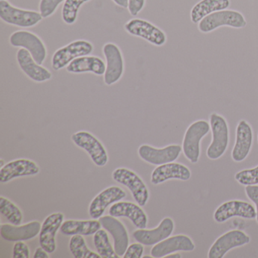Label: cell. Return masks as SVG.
<instances>
[{
	"mask_svg": "<svg viewBox=\"0 0 258 258\" xmlns=\"http://www.w3.org/2000/svg\"><path fill=\"white\" fill-rule=\"evenodd\" d=\"M16 58L21 70L34 82H46L52 79V75L50 71L39 64L26 49L23 48L19 49Z\"/></svg>",
	"mask_w": 258,
	"mask_h": 258,
	"instance_id": "cell-22",
	"label": "cell"
},
{
	"mask_svg": "<svg viewBox=\"0 0 258 258\" xmlns=\"http://www.w3.org/2000/svg\"><path fill=\"white\" fill-rule=\"evenodd\" d=\"M143 258H152V255H150V256H149V255H145V256H143Z\"/></svg>",
	"mask_w": 258,
	"mask_h": 258,
	"instance_id": "cell-42",
	"label": "cell"
},
{
	"mask_svg": "<svg viewBox=\"0 0 258 258\" xmlns=\"http://www.w3.org/2000/svg\"><path fill=\"white\" fill-rule=\"evenodd\" d=\"M195 248L196 244L190 237L179 234L168 237L155 244L151 250V255L154 258H162L178 251L191 252Z\"/></svg>",
	"mask_w": 258,
	"mask_h": 258,
	"instance_id": "cell-14",
	"label": "cell"
},
{
	"mask_svg": "<svg viewBox=\"0 0 258 258\" xmlns=\"http://www.w3.org/2000/svg\"><path fill=\"white\" fill-rule=\"evenodd\" d=\"M72 140L78 147L84 149L93 162L98 167H105L108 164V152L105 146L88 131H78L72 136Z\"/></svg>",
	"mask_w": 258,
	"mask_h": 258,
	"instance_id": "cell-7",
	"label": "cell"
},
{
	"mask_svg": "<svg viewBox=\"0 0 258 258\" xmlns=\"http://www.w3.org/2000/svg\"><path fill=\"white\" fill-rule=\"evenodd\" d=\"M64 215L63 213L56 212L48 216L43 224L39 234L40 246L48 253H52L56 250L57 232L61 229L64 222Z\"/></svg>",
	"mask_w": 258,
	"mask_h": 258,
	"instance_id": "cell-21",
	"label": "cell"
},
{
	"mask_svg": "<svg viewBox=\"0 0 258 258\" xmlns=\"http://www.w3.org/2000/svg\"><path fill=\"white\" fill-rule=\"evenodd\" d=\"M250 241V236L243 231L239 229L229 231L216 239L208 250V257H224L229 250L245 245Z\"/></svg>",
	"mask_w": 258,
	"mask_h": 258,
	"instance_id": "cell-11",
	"label": "cell"
},
{
	"mask_svg": "<svg viewBox=\"0 0 258 258\" xmlns=\"http://www.w3.org/2000/svg\"><path fill=\"white\" fill-rule=\"evenodd\" d=\"M146 0H129L128 10L131 16H137L144 8Z\"/></svg>",
	"mask_w": 258,
	"mask_h": 258,
	"instance_id": "cell-37",
	"label": "cell"
},
{
	"mask_svg": "<svg viewBox=\"0 0 258 258\" xmlns=\"http://www.w3.org/2000/svg\"><path fill=\"white\" fill-rule=\"evenodd\" d=\"M253 143V131L246 120L238 122L235 131V143L232 149V159L235 162H242L246 159L251 150Z\"/></svg>",
	"mask_w": 258,
	"mask_h": 258,
	"instance_id": "cell-20",
	"label": "cell"
},
{
	"mask_svg": "<svg viewBox=\"0 0 258 258\" xmlns=\"http://www.w3.org/2000/svg\"><path fill=\"white\" fill-rule=\"evenodd\" d=\"M10 43L13 47H21L28 50L39 64H43L47 56V49L43 40L34 33L18 31L11 34Z\"/></svg>",
	"mask_w": 258,
	"mask_h": 258,
	"instance_id": "cell-8",
	"label": "cell"
},
{
	"mask_svg": "<svg viewBox=\"0 0 258 258\" xmlns=\"http://www.w3.org/2000/svg\"><path fill=\"white\" fill-rule=\"evenodd\" d=\"M124 28L128 34L140 37L154 46H162L167 42V36L162 30L143 19H131L125 24Z\"/></svg>",
	"mask_w": 258,
	"mask_h": 258,
	"instance_id": "cell-10",
	"label": "cell"
},
{
	"mask_svg": "<svg viewBox=\"0 0 258 258\" xmlns=\"http://www.w3.org/2000/svg\"><path fill=\"white\" fill-rule=\"evenodd\" d=\"M144 252V244L142 243H134L126 249L123 258H141Z\"/></svg>",
	"mask_w": 258,
	"mask_h": 258,
	"instance_id": "cell-34",
	"label": "cell"
},
{
	"mask_svg": "<svg viewBox=\"0 0 258 258\" xmlns=\"http://www.w3.org/2000/svg\"><path fill=\"white\" fill-rule=\"evenodd\" d=\"M210 130V123L205 120H196L187 128L182 141V152L191 164L199 162L201 155V141L208 135Z\"/></svg>",
	"mask_w": 258,
	"mask_h": 258,
	"instance_id": "cell-2",
	"label": "cell"
},
{
	"mask_svg": "<svg viewBox=\"0 0 258 258\" xmlns=\"http://www.w3.org/2000/svg\"><path fill=\"white\" fill-rule=\"evenodd\" d=\"M42 224L34 220L24 225L2 224L0 226V235L6 241H28L33 239L40 234Z\"/></svg>",
	"mask_w": 258,
	"mask_h": 258,
	"instance_id": "cell-19",
	"label": "cell"
},
{
	"mask_svg": "<svg viewBox=\"0 0 258 258\" xmlns=\"http://www.w3.org/2000/svg\"><path fill=\"white\" fill-rule=\"evenodd\" d=\"M0 18L9 25L25 28L36 26L43 19L40 13L21 10L7 0H0Z\"/></svg>",
	"mask_w": 258,
	"mask_h": 258,
	"instance_id": "cell-5",
	"label": "cell"
},
{
	"mask_svg": "<svg viewBox=\"0 0 258 258\" xmlns=\"http://www.w3.org/2000/svg\"><path fill=\"white\" fill-rule=\"evenodd\" d=\"M235 217L247 220L256 219V208L248 202L236 199L224 202L214 211V220L218 223H225Z\"/></svg>",
	"mask_w": 258,
	"mask_h": 258,
	"instance_id": "cell-12",
	"label": "cell"
},
{
	"mask_svg": "<svg viewBox=\"0 0 258 258\" xmlns=\"http://www.w3.org/2000/svg\"><path fill=\"white\" fill-rule=\"evenodd\" d=\"M63 2H66V0H40V13L43 19L52 16Z\"/></svg>",
	"mask_w": 258,
	"mask_h": 258,
	"instance_id": "cell-33",
	"label": "cell"
},
{
	"mask_svg": "<svg viewBox=\"0 0 258 258\" xmlns=\"http://www.w3.org/2000/svg\"><path fill=\"white\" fill-rule=\"evenodd\" d=\"M115 182L127 187L134 200L141 207L145 206L149 200V191L144 181L135 172L126 167H119L112 173Z\"/></svg>",
	"mask_w": 258,
	"mask_h": 258,
	"instance_id": "cell-4",
	"label": "cell"
},
{
	"mask_svg": "<svg viewBox=\"0 0 258 258\" xmlns=\"http://www.w3.org/2000/svg\"><path fill=\"white\" fill-rule=\"evenodd\" d=\"M113 1H114V4H117V6L122 7V8H128V6H129V0H113Z\"/></svg>",
	"mask_w": 258,
	"mask_h": 258,
	"instance_id": "cell-39",
	"label": "cell"
},
{
	"mask_svg": "<svg viewBox=\"0 0 258 258\" xmlns=\"http://www.w3.org/2000/svg\"><path fill=\"white\" fill-rule=\"evenodd\" d=\"M247 25L245 18L239 12L225 10L216 12L204 18L199 23L198 28L203 34L212 32L220 27H230L232 28H244Z\"/></svg>",
	"mask_w": 258,
	"mask_h": 258,
	"instance_id": "cell-3",
	"label": "cell"
},
{
	"mask_svg": "<svg viewBox=\"0 0 258 258\" xmlns=\"http://www.w3.org/2000/svg\"><path fill=\"white\" fill-rule=\"evenodd\" d=\"M235 179L240 185H258V165L253 168L245 169L235 173Z\"/></svg>",
	"mask_w": 258,
	"mask_h": 258,
	"instance_id": "cell-32",
	"label": "cell"
},
{
	"mask_svg": "<svg viewBox=\"0 0 258 258\" xmlns=\"http://www.w3.org/2000/svg\"><path fill=\"white\" fill-rule=\"evenodd\" d=\"M40 171L38 164L32 160H14L7 163L0 170V182L7 183L16 178L37 176Z\"/></svg>",
	"mask_w": 258,
	"mask_h": 258,
	"instance_id": "cell-17",
	"label": "cell"
},
{
	"mask_svg": "<svg viewBox=\"0 0 258 258\" xmlns=\"http://www.w3.org/2000/svg\"><path fill=\"white\" fill-rule=\"evenodd\" d=\"M191 172L188 167L180 163L170 162L158 166L152 171L151 182L153 185H159L169 179L189 180Z\"/></svg>",
	"mask_w": 258,
	"mask_h": 258,
	"instance_id": "cell-24",
	"label": "cell"
},
{
	"mask_svg": "<svg viewBox=\"0 0 258 258\" xmlns=\"http://www.w3.org/2000/svg\"><path fill=\"white\" fill-rule=\"evenodd\" d=\"M102 52L106 60V69L104 75L105 85L112 86L121 79L124 72V61L120 48L113 43H105Z\"/></svg>",
	"mask_w": 258,
	"mask_h": 258,
	"instance_id": "cell-9",
	"label": "cell"
},
{
	"mask_svg": "<svg viewBox=\"0 0 258 258\" xmlns=\"http://www.w3.org/2000/svg\"><path fill=\"white\" fill-rule=\"evenodd\" d=\"M49 253L40 246V247L36 249L35 252H34V258H49Z\"/></svg>",
	"mask_w": 258,
	"mask_h": 258,
	"instance_id": "cell-38",
	"label": "cell"
},
{
	"mask_svg": "<svg viewBox=\"0 0 258 258\" xmlns=\"http://www.w3.org/2000/svg\"><path fill=\"white\" fill-rule=\"evenodd\" d=\"M126 191L119 186L111 185L102 190L90 202L89 214L91 218H100L109 205L120 202L126 197Z\"/></svg>",
	"mask_w": 258,
	"mask_h": 258,
	"instance_id": "cell-16",
	"label": "cell"
},
{
	"mask_svg": "<svg viewBox=\"0 0 258 258\" xmlns=\"http://www.w3.org/2000/svg\"><path fill=\"white\" fill-rule=\"evenodd\" d=\"M106 64L102 58L95 55H85L72 61L66 67L68 72L72 74H83L90 72L97 76L105 75Z\"/></svg>",
	"mask_w": 258,
	"mask_h": 258,
	"instance_id": "cell-25",
	"label": "cell"
},
{
	"mask_svg": "<svg viewBox=\"0 0 258 258\" xmlns=\"http://www.w3.org/2000/svg\"><path fill=\"white\" fill-rule=\"evenodd\" d=\"M93 241L101 257L120 258V256L116 253L114 247L111 245L108 232L105 229L104 230L100 229L97 231L93 236Z\"/></svg>",
	"mask_w": 258,
	"mask_h": 258,
	"instance_id": "cell-28",
	"label": "cell"
},
{
	"mask_svg": "<svg viewBox=\"0 0 258 258\" xmlns=\"http://www.w3.org/2000/svg\"><path fill=\"white\" fill-rule=\"evenodd\" d=\"M6 164H7V163H5V161H4V159L0 160V167H1V168L4 167Z\"/></svg>",
	"mask_w": 258,
	"mask_h": 258,
	"instance_id": "cell-41",
	"label": "cell"
},
{
	"mask_svg": "<svg viewBox=\"0 0 258 258\" xmlns=\"http://www.w3.org/2000/svg\"><path fill=\"white\" fill-rule=\"evenodd\" d=\"M102 227L108 231L114 240V247L120 257L124 255L129 247L130 238L127 230L123 223L112 216H102L99 218Z\"/></svg>",
	"mask_w": 258,
	"mask_h": 258,
	"instance_id": "cell-18",
	"label": "cell"
},
{
	"mask_svg": "<svg viewBox=\"0 0 258 258\" xmlns=\"http://www.w3.org/2000/svg\"><path fill=\"white\" fill-rule=\"evenodd\" d=\"M257 143H258V135H257Z\"/></svg>",
	"mask_w": 258,
	"mask_h": 258,
	"instance_id": "cell-43",
	"label": "cell"
},
{
	"mask_svg": "<svg viewBox=\"0 0 258 258\" xmlns=\"http://www.w3.org/2000/svg\"><path fill=\"white\" fill-rule=\"evenodd\" d=\"M69 248L75 258H102L87 245L82 235H73L69 241Z\"/></svg>",
	"mask_w": 258,
	"mask_h": 258,
	"instance_id": "cell-30",
	"label": "cell"
},
{
	"mask_svg": "<svg viewBox=\"0 0 258 258\" xmlns=\"http://www.w3.org/2000/svg\"><path fill=\"white\" fill-rule=\"evenodd\" d=\"M93 45L87 40H79L72 42L55 51L52 55V68L56 72L61 70L76 58L90 55L93 52Z\"/></svg>",
	"mask_w": 258,
	"mask_h": 258,
	"instance_id": "cell-6",
	"label": "cell"
},
{
	"mask_svg": "<svg viewBox=\"0 0 258 258\" xmlns=\"http://www.w3.org/2000/svg\"><path fill=\"white\" fill-rule=\"evenodd\" d=\"M182 152V146L177 144L169 145L162 149H157L149 145L144 144L139 148L138 155L142 160L148 164L160 166L174 162Z\"/></svg>",
	"mask_w": 258,
	"mask_h": 258,
	"instance_id": "cell-13",
	"label": "cell"
},
{
	"mask_svg": "<svg viewBox=\"0 0 258 258\" xmlns=\"http://www.w3.org/2000/svg\"><path fill=\"white\" fill-rule=\"evenodd\" d=\"M165 257L167 258H181L182 257V256H181L180 253H170V254L167 255V256H166Z\"/></svg>",
	"mask_w": 258,
	"mask_h": 258,
	"instance_id": "cell-40",
	"label": "cell"
},
{
	"mask_svg": "<svg viewBox=\"0 0 258 258\" xmlns=\"http://www.w3.org/2000/svg\"><path fill=\"white\" fill-rule=\"evenodd\" d=\"M30 249L23 241H16L13 247V258H29Z\"/></svg>",
	"mask_w": 258,
	"mask_h": 258,
	"instance_id": "cell-35",
	"label": "cell"
},
{
	"mask_svg": "<svg viewBox=\"0 0 258 258\" xmlns=\"http://www.w3.org/2000/svg\"><path fill=\"white\" fill-rule=\"evenodd\" d=\"M101 227L102 224L100 221L96 219L90 220H69L63 222L60 231L66 236H73L76 235L88 236L94 235Z\"/></svg>",
	"mask_w": 258,
	"mask_h": 258,
	"instance_id": "cell-26",
	"label": "cell"
},
{
	"mask_svg": "<svg viewBox=\"0 0 258 258\" xmlns=\"http://www.w3.org/2000/svg\"><path fill=\"white\" fill-rule=\"evenodd\" d=\"M209 122L212 140L207 149L206 155L209 159L217 160L227 150L229 142V126L226 119L217 113H212L210 115Z\"/></svg>",
	"mask_w": 258,
	"mask_h": 258,
	"instance_id": "cell-1",
	"label": "cell"
},
{
	"mask_svg": "<svg viewBox=\"0 0 258 258\" xmlns=\"http://www.w3.org/2000/svg\"><path fill=\"white\" fill-rule=\"evenodd\" d=\"M109 214L114 217H126L138 229H146L148 216L138 204L130 202H117L109 208Z\"/></svg>",
	"mask_w": 258,
	"mask_h": 258,
	"instance_id": "cell-23",
	"label": "cell"
},
{
	"mask_svg": "<svg viewBox=\"0 0 258 258\" xmlns=\"http://www.w3.org/2000/svg\"><path fill=\"white\" fill-rule=\"evenodd\" d=\"M89 1L90 0H66L61 11V16L64 23L69 25L75 24L81 6Z\"/></svg>",
	"mask_w": 258,
	"mask_h": 258,
	"instance_id": "cell-31",
	"label": "cell"
},
{
	"mask_svg": "<svg viewBox=\"0 0 258 258\" xmlns=\"http://www.w3.org/2000/svg\"><path fill=\"white\" fill-rule=\"evenodd\" d=\"M173 219L165 217L157 227L152 229H138L134 231L133 236L137 242L146 246L155 245L170 237L174 230Z\"/></svg>",
	"mask_w": 258,
	"mask_h": 258,
	"instance_id": "cell-15",
	"label": "cell"
},
{
	"mask_svg": "<svg viewBox=\"0 0 258 258\" xmlns=\"http://www.w3.org/2000/svg\"><path fill=\"white\" fill-rule=\"evenodd\" d=\"M244 191L247 197L254 204L256 207L255 208L256 211V220L258 223V185H246Z\"/></svg>",
	"mask_w": 258,
	"mask_h": 258,
	"instance_id": "cell-36",
	"label": "cell"
},
{
	"mask_svg": "<svg viewBox=\"0 0 258 258\" xmlns=\"http://www.w3.org/2000/svg\"><path fill=\"white\" fill-rule=\"evenodd\" d=\"M230 7V0H201L190 12L192 23H199L204 18L216 12L227 10Z\"/></svg>",
	"mask_w": 258,
	"mask_h": 258,
	"instance_id": "cell-27",
	"label": "cell"
},
{
	"mask_svg": "<svg viewBox=\"0 0 258 258\" xmlns=\"http://www.w3.org/2000/svg\"><path fill=\"white\" fill-rule=\"evenodd\" d=\"M0 213L13 225H21L23 221V213L19 206L7 198L0 197Z\"/></svg>",
	"mask_w": 258,
	"mask_h": 258,
	"instance_id": "cell-29",
	"label": "cell"
}]
</instances>
